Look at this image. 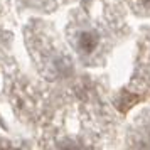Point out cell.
<instances>
[{
  "instance_id": "cell-1",
  "label": "cell",
  "mask_w": 150,
  "mask_h": 150,
  "mask_svg": "<svg viewBox=\"0 0 150 150\" xmlns=\"http://www.w3.org/2000/svg\"><path fill=\"white\" fill-rule=\"evenodd\" d=\"M98 42H100L98 35L95 32H89V30L81 32L79 37H78V46L81 49V52H84V54H91L98 47Z\"/></svg>"
},
{
  "instance_id": "cell-2",
  "label": "cell",
  "mask_w": 150,
  "mask_h": 150,
  "mask_svg": "<svg viewBox=\"0 0 150 150\" xmlns=\"http://www.w3.org/2000/svg\"><path fill=\"white\" fill-rule=\"evenodd\" d=\"M143 4H145V5H147V7H150V0H142Z\"/></svg>"
}]
</instances>
